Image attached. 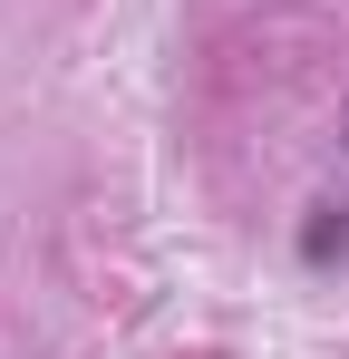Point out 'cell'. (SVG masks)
I'll list each match as a JSON object with an SVG mask.
<instances>
[{
    "mask_svg": "<svg viewBox=\"0 0 349 359\" xmlns=\"http://www.w3.org/2000/svg\"><path fill=\"white\" fill-rule=\"evenodd\" d=\"M301 252H310V262H340V252H349V204H320L310 233H301Z\"/></svg>",
    "mask_w": 349,
    "mask_h": 359,
    "instance_id": "1",
    "label": "cell"
}]
</instances>
